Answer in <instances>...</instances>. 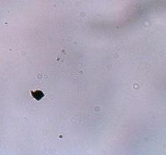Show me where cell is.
I'll use <instances>...</instances> for the list:
<instances>
[{
    "label": "cell",
    "instance_id": "cell-2",
    "mask_svg": "<svg viewBox=\"0 0 166 155\" xmlns=\"http://www.w3.org/2000/svg\"><path fill=\"white\" fill-rule=\"evenodd\" d=\"M32 96L33 97V99L36 100H41L44 97V93L42 91L37 90V91H33L31 92Z\"/></svg>",
    "mask_w": 166,
    "mask_h": 155
},
{
    "label": "cell",
    "instance_id": "cell-1",
    "mask_svg": "<svg viewBox=\"0 0 166 155\" xmlns=\"http://www.w3.org/2000/svg\"><path fill=\"white\" fill-rule=\"evenodd\" d=\"M67 58V53L65 49H61L58 51L57 53L56 61L59 64H62L64 62V61Z\"/></svg>",
    "mask_w": 166,
    "mask_h": 155
}]
</instances>
